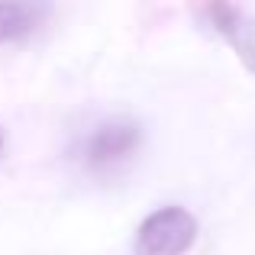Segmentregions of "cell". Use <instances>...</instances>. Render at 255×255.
Returning <instances> with one entry per match:
<instances>
[{"label": "cell", "mask_w": 255, "mask_h": 255, "mask_svg": "<svg viewBox=\"0 0 255 255\" xmlns=\"http://www.w3.org/2000/svg\"><path fill=\"white\" fill-rule=\"evenodd\" d=\"M142 145V129L129 117H100L87 123L68 145V158L91 178H113Z\"/></svg>", "instance_id": "cell-1"}, {"label": "cell", "mask_w": 255, "mask_h": 255, "mask_svg": "<svg viewBox=\"0 0 255 255\" xmlns=\"http://www.w3.org/2000/svg\"><path fill=\"white\" fill-rule=\"evenodd\" d=\"M197 239V220L187 207L165 204L152 210L136 230L132 255H184Z\"/></svg>", "instance_id": "cell-2"}, {"label": "cell", "mask_w": 255, "mask_h": 255, "mask_svg": "<svg viewBox=\"0 0 255 255\" xmlns=\"http://www.w3.org/2000/svg\"><path fill=\"white\" fill-rule=\"evenodd\" d=\"M207 16V23L236 49V55L243 58V65L255 75V19L239 6L230 3H210L200 10Z\"/></svg>", "instance_id": "cell-3"}, {"label": "cell", "mask_w": 255, "mask_h": 255, "mask_svg": "<svg viewBox=\"0 0 255 255\" xmlns=\"http://www.w3.org/2000/svg\"><path fill=\"white\" fill-rule=\"evenodd\" d=\"M45 13L49 10L42 3H0V45L36 32Z\"/></svg>", "instance_id": "cell-4"}, {"label": "cell", "mask_w": 255, "mask_h": 255, "mask_svg": "<svg viewBox=\"0 0 255 255\" xmlns=\"http://www.w3.org/2000/svg\"><path fill=\"white\" fill-rule=\"evenodd\" d=\"M0 152H3V132H0Z\"/></svg>", "instance_id": "cell-5"}]
</instances>
